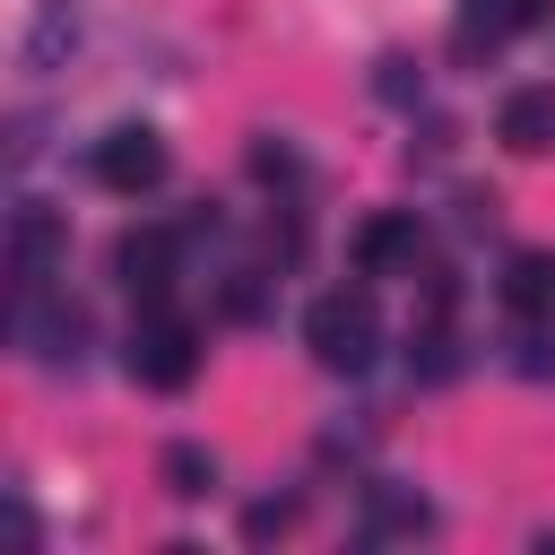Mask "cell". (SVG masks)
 I'll return each mask as SVG.
<instances>
[{
	"mask_svg": "<svg viewBox=\"0 0 555 555\" xmlns=\"http://www.w3.org/2000/svg\"><path fill=\"white\" fill-rule=\"evenodd\" d=\"M304 347H312L330 373H364L373 347H382V312H373V295H364V286H330V295H312V312H304Z\"/></svg>",
	"mask_w": 555,
	"mask_h": 555,
	"instance_id": "obj_1",
	"label": "cell"
},
{
	"mask_svg": "<svg viewBox=\"0 0 555 555\" xmlns=\"http://www.w3.org/2000/svg\"><path fill=\"white\" fill-rule=\"evenodd\" d=\"M130 373H139L147 390H182V382L199 373V330H191L182 312L147 304V321L130 330Z\"/></svg>",
	"mask_w": 555,
	"mask_h": 555,
	"instance_id": "obj_2",
	"label": "cell"
},
{
	"mask_svg": "<svg viewBox=\"0 0 555 555\" xmlns=\"http://www.w3.org/2000/svg\"><path fill=\"white\" fill-rule=\"evenodd\" d=\"M95 182H104V191H121V199L156 191V182H165V139H156L147 121L104 130V139H95Z\"/></svg>",
	"mask_w": 555,
	"mask_h": 555,
	"instance_id": "obj_3",
	"label": "cell"
},
{
	"mask_svg": "<svg viewBox=\"0 0 555 555\" xmlns=\"http://www.w3.org/2000/svg\"><path fill=\"white\" fill-rule=\"evenodd\" d=\"M416 251H425V225H416V208H382V217H364V225H356V269H364V278L416 269Z\"/></svg>",
	"mask_w": 555,
	"mask_h": 555,
	"instance_id": "obj_4",
	"label": "cell"
},
{
	"mask_svg": "<svg viewBox=\"0 0 555 555\" xmlns=\"http://www.w3.org/2000/svg\"><path fill=\"white\" fill-rule=\"evenodd\" d=\"M52 260H61V217L52 208H17V225H9V278H17V295H35L52 278Z\"/></svg>",
	"mask_w": 555,
	"mask_h": 555,
	"instance_id": "obj_5",
	"label": "cell"
},
{
	"mask_svg": "<svg viewBox=\"0 0 555 555\" xmlns=\"http://www.w3.org/2000/svg\"><path fill=\"white\" fill-rule=\"evenodd\" d=\"M113 269H121V286H130L139 304H165V286H173V234H165V225H139V234H121Z\"/></svg>",
	"mask_w": 555,
	"mask_h": 555,
	"instance_id": "obj_6",
	"label": "cell"
},
{
	"mask_svg": "<svg viewBox=\"0 0 555 555\" xmlns=\"http://www.w3.org/2000/svg\"><path fill=\"white\" fill-rule=\"evenodd\" d=\"M494 139H503L512 156H546V147H555V87H520V95H503Z\"/></svg>",
	"mask_w": 555,
	"mask_h": 555,
	"instance_id": "obj_7",
	"label": "cell"
},
{
	"mask_svg": "<svg viewBox=\"0 0 555 555\" xmlns=\"http://www.w3.org/2000/svg\"><path fill=\"white\" fill-rule=\"evenodd\" d=\"M503 304H512L520 321H546V312H555V251H512V269H503Z\"/></svg>",
	"mask_w": 555,
	"mask_h": 555,
	"instance_id": "obj_8",
	"label": "cell"
},
{
	"mask_svg": "<svg viewBox=\"0 0 555 555\" xmlns=\"http://www.w3.org/2000/svg\"><path fill=\"white\" fill-rule=\"evenodd\" d=\"M538 17H546V0H468L460 9V43L477 52V43H503V35L538 26Z\"/></svg>",
	"mask_w": 555,
	"mask_h": 555,
	"instance_id": "obj_9",
	"label": "cell"
},
{
	"mask_svg": "<svg viewBox=\"0 0 555 555\" xmlns=\"http://www.w3.org/2000/svg\"><path fill=\"white\" fill-rule=\"evenodd\" d=\"M156 477H165V494L199 503V494L217 486V460H208V442H165V451H156Z\"/></svg>",
	"mask_w": 555,
	"mask_h": 555,
	"instance_id": "obj_10",
	"label": "cell"
},
{
	"mask_svg": "<svg viewBox=\"0 0 555 555\" xmlns=\"http://www.w3.org/2000/svg\"><path fill=\"white\" fill-rule=\"evenodd\" d=\"M408 364H416L425 382H451V373H460V347H451V330H442V321H425V330H416V347H408Z\"/></svg>",
	"mask_w": 555,
	"mask_h": 555,
	"instance_id": "obj_11",
	"label": "cell"
},
{
	"mask_svg": "<svg viewBox=\"0 0 555 555\" xmlns=\"http://www.w3.org/2000/svg\"><path fill=\"white\" fill-rule=\"evenodd\" d=\"M373 529H382V538H416V529H425V503H416V494H373Z\"/></svg>",
	"mask_w": 555,
	"mask_h": 555,
	"instance_id": "obj_12",
	"label": "cell"
},
{
	"mask_svg": "<svg viewBox=\"0 0 555 555\" xmlns=\"http://www.w3.org/2000/svg\"><path fill=\"white\" fill-rule=\"evenodd\" d=\"M373 95H382V104H416V95H425V78H416V61H399V52H390V61L373 69Z\"/></svg>",
	"mask_w": 555,
	"mask_h": 555,
	"instance_id": "obj_13",
	"label": "cell"
},
{
	"mask_svg": "<svg viewBox=\"0 0 555 555\" xmlns=\"http://www.w3.org/2000/svg\"><path fill=\"white\" fill-rule=\"evenodd\" d=\"M286 529H295V503H251V512H243V538H251V546H269V538H286Z\"/></svg>",
	"mask_w": 555,
	"mask_h": 555,
	"instance_id": "obj_14",
	"label": "cell"
},
{
	"mask_svg": "<svg viewBox=\"0 0 555 555\" xmlns=\"http://www.w3.org/2000/svg\"><path fill=\"white\" fill-rule=\"evenodd\" d=\"M251 173L260 182H295V147L286 139H251Z\"/></svg>",
	"mask_w": 555,
	"mask_h": 555,
	"instance_id": "obj_15",
	"label": "cell"
},
{
	"mask_svg": "<svg viewBox=\"0 0 555 555\" xmlns=\"http://www.w3.org/2000/svg\"><path fill=\"white\" fill-rule=\"evenodd\" d=\"M225 312H234V321H260V312H269V286H260V278H225Z\"/></svg>",
	"mask_w": 555,
	"mask_h": 555,
	"instance_id": "obj_16",
	"label": "cell"
}]
</instances>
